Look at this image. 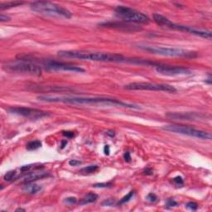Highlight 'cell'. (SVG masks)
<instances>
[{
	"label": "cell",
	"instance_id": "cell-20",
	"mask_svg": "<svg viewBox=\"0 0 212 212\" xmlns=\"http://www.w3.org/2000/svg\"><path fill=\"white\" fill-rule=\"evenodd\" d=\"M98 169H99V166L98 165H89V166H87L85 168H82L81 172L85 173H94Z\"/></svg>",
	"mask_w": 212,
	"mask_h": 212
},
{
	"label": "cell",
	"instance_id": "cell-22",
	"mask_svg": "<svg viewBox=\"0 0 212 212\" xmlns=\"http://www.w3.org/2000/svg\"><path fill=\"white\" fill-rule=\"evenodd\" d=\"M134 191H130V192L128 193V195H126L125 196H123V198L121 199L119 201V205H123V204H125V203H127V202H128V201H130L132 199V197L134 196Z\"/></svg>",
	"mask_w": 212,
	"mask_h": 212
},
{
	"label": "cell",
	"instance_id": "cell-13",
	"mask_svg": "<svg viewBox=\"0 0 212 212\" xmlns=\"http://www.w3.org/2000/svg\"><path fill=\"white\" fill-rule=\"evenodd\" d=\"M99 25L104 28H115L117 30L125 32H137L142 30V28L137 25H134L133 23H128L126 22H102Z\"/></svg>",
	"mask_w": 212,
	"mask_h": 212
},
{
	"label": "cell",
	"instance_id": "cell-26",
	"mask_svg": "<svg viewBox=\"0 0 212 212\" xmlns=\"http://www.w3.org/2000/svg\"><path fill=\"white\" fill-rule=\"evenodd\" d=\"M94 187H97V188H108V187H112V183L110 182H107V183H97L93 186Z\"/></svg>",
	"mask_w": 212,
	"mask_h": 212
},
{
	"label": "cell",
	"instance_id": "cell-24",
	"mask_svg": "<svg viewBox=\"0 0 212 212\" xmlns=\"http://www.w3.org/2000/svg\"><path fill=\"white\" fill-rule=\"evenodd\" d=\"M186 207L187 209L191 210H195L198 208V205L195 203V202H192V201H190L186 205Z\"/></svg>",
	"mask_w": 212,
	"mask_h": 212
},
{
	"label": "cell",
	"instance_id": "cell-12",
	"mask_svg": "<svg viewBox=\"0 0 212 212\" xmlns=\"http://www.w3.org/2000/svg\"><path fill=\"white\" fill-rule=\"evenodd\" d=\"M46 69L49 70H63V71H71V72H85V69L82 67L77 66L75 65L65 62H56V61H47L43 63Z\"/></svg>",
	"mask_w": 212,
	"mask_h": 212
},
{
	"label": "cell",
	"instance_id": "cell-35",
	"mask_svg": "<svg viewBox=\"0 0 212 212\" xmlns=\"http://www.w3.org/2000/svg\"><path fill=\"white\" fill-rule=\"evenodd\" d=\"M206 82L207 84H209V85L211 84V75H208V78L206 80Z\"/></svg>",
	"mask_w": 212,
	"mask_h": 212
},
{
	"label": "cell",
	"instance_id": "cell-31",
	"mask_svg": "<svg viewBox=\"0 0 212 212\" xmlns=\"http://www.w3.org/2000/svg\"><path fill=\"white\" fill-rule=\"evenodd\" d=\"M9 20H10V17H9L8 15L3 13L0 14V21L1 22H7V21H9Z\"/></svg>",
	"mask_w": 212,
	"mask_h": 212
},
{
	"label": "cell",
	"instance_id": "cell-4",
	"mask_svg": "<svg viewBox=\"0 0 212 212\" xmlns=\"http://www.w3.org/2000/svg\"><path fill=\"white\" fill-rule=\"evenodd\" d=\"M3 68L10 72L23 73L30 75H40L42 74V66L38 63L26 58L25 56L20 57L16 61L6 62Z\"/></svg>",
	"mask_w": 212,
	"mask_h": 212
},
{
	"label": "cell",
	"instance_id": "cell-10",
	"mask_svg": "<svg viewBox=\"0 0 212 212\" xmlns=\"http://www.w3.org/2000/svg\"><path fill=\"white\" fill-rule=\"evenodd\" d=\"M8 112L12 115H20V116L33 119H42V118L47 117L50 115L48 112L43 111L41 109L28 108V107H11L8 109Z\"/></svg>",
	"mask_w": 212,
	"mask_h": 212
},
{
	"label": "cell",
	"instance_id": "cell-25",
	"mask_svg": "<svg viewBox=\"0 0 212 212\" xmlns=\"http://www.w3.org/2000/svg\"><path fill=\"white\" fill-rule=\"evenodd\" d=\"M146 199L148 200V201H150V202H153V203H154V202H156V201H157V200H158V198H157V196L155 194H153V193H150V194H148V195H147V197H146Z\"/></svg>",
	"mask_w": 212,
	"mask_h": 212
},
{
	"label": "cell",
	"instance_id": "cell-3",
	"mask_svg": "<svg viewBox=\"0 0 212 212\" xmlns=\"http://www.w3.org/2000/svg\"><path fill=\"white\" fill-rule=\"evenodd\" d=\"M140 50L154 55H159L163 56H171V57H184V58H195L197 54L192 51L186 50L182 48L169 47H162L156 45L140 44L138 46Z\"/></svg>",
	"mask_w": 212,
	"mask_h": 212
},
{
	"label": "cell",
	"instance_id": "cell-8",
	"mask_svg": "<svg viewBox=\"0 0 212 212\" xmlns=\"http://www.w3.org/2000/svg\"><path fill=\"white\" fill-rule=\"evenodd\" d=\"M159 26L163 27V28L173 29V30H176V31L188 32V33L201 36V37H203V38H206V39H211V32L210 31L202 30V29H198V28H193V27H188V26L174 23V22H172L171 20H169L168 17H161V19L159 20Z\"/></svg>",
	"mask_w": 212,
	"mask_h": 212
},
{
	"label": "cell",
	"instance_id": "cell-6",
	"mask_svg": "<svg viewBox=\"0 0 212 212\" xmlns=\"http://www.w3.org/2000/svg\"><path fill=\"white\" fill-rule=\"evenodd\" d=\"M116 16L128 23H148L150 18L141 12L125 6H118L115 9Z\"/></svg>",
	"mask_w": 212,
	"mask_h": 212
},
{
	"label": "cell",
	"instance_id": "cell-19",
	"mask_svg": "<svg viewBox=\"0 0 212 212\" xmlns=\"http://www.w3.org/2000/svg\"><path fill=\"white\" fill-rule=\"evenodd\" d=\"M42 146V142L39 140H34V141H31L27 144V149L29 151L36 150L37 148H39Z\"/></svg>",
	"mask_w": 212,
	"mask_h": 212
},
{
	"label": "cell",
	"instance_id": "cell-5",
	"mask_svg": "<svg viewBox=\"0 0 212 212\" xmlns=\"http://www.w3.org/2000/svg\"><path fill=\"white\" fill-rule=\"evenodd\" d=\"M31 9L38 13L46 16H50V17H63L66 19H69L72 17V13L68 9L51 2H45V1L34 2L31 4Z\"/></svg>",
	"mask_w": 212,
	"mask_h": 212
},
{
	"label": "cell",
	"instance_id": "cell-14",
	"mask_svg": "<svg viewBox=\"0 0 212 212\" xmlns=\"http://www.w3.org/2000/svg\"><path fill=\"white\" fill-rule=\"evenodd\" d=\"M49 173L43 171H35V172H28L25 173V175L22 176V181L24 183L27 182H33V181L42 179L44 177H47Z\"/></svg>",
	"mask_w": 212,
	"mask_h": 212
},
{
	"label": "cell",
	"instance_id": "cell-36",
	"mask_svg": "<svg viewBox=\"0 0 212 212\" xmlns=\"http://www.w3.org/2000/svg\"><path fill=\"white\" fill-rule=\"evenodd\" d=\"M67 144V141L66 140H64V141H62V148H65V146H66Z\"/></svg>",
	"mask_w": 212,
	"mask_h": 212
},
{
	"label": "cell",
	"instance_id": "cell-11",
	"mask_svg": "<svg viewBox=\"0 0 212 212\" xmlns=\"http://www.w3.org/2000/svg\"><path fill=\"white\" fill-rule=\"evenodd\" d=\"M155 70L160 75L167 76H178V75H189L191 74L189 69L182 66H175L168 65L157 64L155 66Z\"/></svg>",
	"mask_w": 212,
	"mask_h": 212
},
{
	"label": "cell",
	"instance_id": "cell-38",
	"mask_svg": "<svg viewBox=\"0 0 212 212\" xmlns=\"http://www.w3.org/2000/svg\"><path fill=\"white\" fill-rule=\"evenodd\" d=\"M16 211H25V210H24V209H21V208H19V209L16 210Z\"/></svg>",
	"mask_w": 212,
	"mask_h": 212
},
{
	"label": "cell",
	"instance_id": "cell-18",
	"mask_svg": "<svg viewBox=\"0 0 212 212\" xmlns=\"http://www.w3.org/2000/svg\"><path fill=\"white\" fill-rule=\"evenodd\" d=\"M24 3L22 2H17V1H15V2H8V3H2L0 4V9L1 10H5V9H11V8H14V7H17V6L22 5Z\"/></svg>",
	"mask_w": 212,
	"mask_h": 212
},
{
	"label": "cell",
	"instance_id": "cell-34",
	"mask_svg": "<svg viewBox=\"0 0 212 212\" xmlns=\"http://www.w3.org/2000/svg\"><path fill=\"white\" fill-rule=\"evenodd\" d=\"M104 153H105L106 155H109V146L106 145L105 147H104Z\"/></svg>",
	"mask_w": 212,
	"mask_h": 212
},
{
	"label": "cell",
	"instance_id": "cell-29",
	"mask_svg": "<svg viewBox=\"0 0 212 212\" xmlns=\"http://www.w3.org/2000/svg\"><path fill=\"white\" fill-rule=\"evenodd\" d=\"M82 162H81V161H79V160H76V159H71V160H70L69 161V165L70 166H72V167H76V166H79V165H81Z\"/></svg>",
	"mask_w": 212,
	"mask_h": 212
},
{
	"label": "cell",
	"instance_id": "cell-9",
	"mask_svg": "<svg viewBox=\"0 0 212 212\" xmlns=\"http://www.w3.org/2000/svg\"><path fill=\"white\" fill-rule=\"evenodd\" d=\"M125 89L129 90H149V91H162L167 93L176 92V88L167 84H157L151 82H133L125 85Z\"/></svg>",
	"mask_w": 212,
	"mask_h": 212
},
{
	"label": "cell",
	"instance_id": "cell-7",
	"mask_svg": "<svg viewBox=\"0 0 212 212\" xmlns=\"http://www.w3.org/2000/svg\"><path fill=\"white\" fill-rule=\"evenodd\" d=\"M162 129L165 131L172 132L175 134H182L189 137L200 138L203 140H210L211 139V134L208 132L203 131L201 129H196L190 126L185 125H177V124H171V125H166L162 127Z\"/></svg>",
	"mask_w": 212,
	"mask_h": 212
},
{
	"label": "cell",
	"instance_id": "cell-1",
	"mask_svg": "<svg viewBox=\"0 0 212 212\" xmlns=\"http://www.w3.org/2000/svg\"><path fill=\"white\" fill-rule=\"evenodd\" d=\"M38 100L48 103H65L70 104H91L100 106H119L128 109H140L139 106L120 101L109 97H83V96H66V95H39Z\"/></svg>",
	"mask_w": 212,
	"mask_h": 212
},
{
	"label": "cell",
	"instance_id": "cell-37",
	"mask_svg": "<svg viewBox=\"0 0 212 212\" xmlns=\"http://www.w3.org/2000/svg\"><path fill=\"white\" fill-rule=\"evenodd\" d=\"M145 173L146 174H148V175H151V174H153V171L149 170V169H147V170L145 171Z\"/></svg>",
	"mask_w": 212,
	"mask_h": 212
},
{
	"label": "cell",
	"instance_id": "cell-16",
	"mask_svg": "<svg viewBox=\"0 0 212 212\" xmlns=\"http://www.w3.org/2000/svg\"><path fill=\"white\" fill-rule=\"evenodd\" d=\"M42 190V187L39 185H36L33 182H27L22 186V191L30 195H35Z\"/></svg>",
	"mask_w": 212,
	"mask_h": 212
},
{
	"label": "cell",
	"instance_id": "cell-30",
	"mask_svg": "<svg viewBox=\"0 0 212 212\" xmlns=\"http://www.w3.org/2000/svg\"><path fill=\"white\" fill-rule=\"evenodd\" d=\"M167 206H169V207H173V206H177V202H176V201H174V200H172V199H169L168 201H167Z\"/></svg>",
	"mask_w": 212,
	"mask_h": 212
},
{
	"label": "cell",
	"instance_id": "cell-15",
	"mask_svg": "<svg viewBox=\"0 0 212 212\" xmlns=\"http://www.w3.org/2000/svg\"><path fill=\"white\" fill-rule=\"evenodd\" d=\"M167 117L173 119L196 120L198 118L200 119V115L195 113H169L167 115Z\"/></svg>",
	"mask_w": 212,
	"mask_h": 212
},
{
	"label": "cell",
	"instance_id": "cell-32",
	"mask_svg": "<svg viewBox=\"0 0 212 212\" xmlns=\"http://www.w3.org/2000/svg\"><path fill=\"white\" fill-rule=\"evenodd\" d=\"M124 159H125L126 162H130V160H131V156H130V153H129L128 152H127V153H124Z\"/></svg>",
	"mask_w": 212,
	"mask_h": 212
},
{
	"label": "cell",
	"instance_id": "cell-27",
	"mask_svg": "<svg viewBox=\"0 0 212 212\" xmlns=\"http://www.w3.org/2000/svg\"><path fill=\"white\" fill-rule=\"evenodd\" d=\"M65 202L68 205H74L77 202V199L75 197H73V196H70V197H67L65 200Z\"/></svg>",
	"mask_w": 212,
	"mask_h": 212
},
{
	"label": "cell",
	"instance_id": "cell-2",
	"mask_svg": "<svg viewBox=\"0 0 212 212\" xmlns=\"http://www.w3.org/2000/svg\"><path fill=\"white\" fill-rule=\"evenodd\" d=\"M58 56L64 58L80 59L85 61L104 62H129V59L120 54L109 52H99L89 51L66 50L59 51Z\"/></svg>",
	"mask_w": 212,
	"mask_h": 212
},
{
	"label": "cell",
	"instance_id": "cell-17",
	"mask_svg": "<svg viewBox=\"0 0 212 212\" xmlns=\"http://www.w3.org/2000/svg\"><path fill=\"white\" fill-rule=\"evenodd\" d=\"M98 199V195L95 194V193L93 192H89L88 194L85 195L84 197L82 199H81L79 201V205L81 206H83V205H87V204L93 203V202H95L97 201Z\"/></svg>",
	"mask_w": 212,
	"mask_h": 212
},
{
	"label": "cell",
	"instance_id": "cell-33",
	"mask_svg": "<svg viewBox=\"0 0 212 212\" xmlns=\"http://www.w3.org/2000/svg\"><path fill=\"white\" fill-rule=\"evenodd\" d=\"M63 135L66 136L67 138H72L74 136V134L72 132H63Z\"/></svg>",
	"mask_w": 212,
	"mask_h": 212
},
{
	"label": "cell",
	"instance_id": "cell-23",
	"mask_svg": "<svg viewBox=\"0 0 212 212\" xmlns=\"http://www.w3.org/2000/svg\"><path fill=\"white\" fill-rule=\"evenodd\" d=\"M101 205L103 206H115L116 205V201L113 199H107L105 201H104Z\"/></svg>",
	"mask_w": 212,
	"mask_h": 212
},
{
	"label": "cell",
	"instance_id": "cell-21",
	"mask_svg": "<svg viewBox=\"0 0 212 212\" xmlns=\"http://www.w3.org/2000/svg\"><path fill=\"white\" fill-rule=\"evenodd\" d=\"M16 174H17V173H16L15 171H9V172H8L4 175L3 179H4V181H13V180H14V179L17 178Z\"/></svg>",
	"mask_w": 212,
	"mask_h": 212
},
{
	"label": "cell",
	"instance_id": "cell-28",
	"mask_svg": "<svg viewBox=\"0 0 212 212\" xmlns=\"http://www.w3.org/2000/svg\"><path fill=\"white\" fill-rule=\"evenodd\" d=\"M173 181H174L176 185H179V186L183 185V183H184V180H183V178L180 176H176L175 178H173Z\"/></svg>",
	"mask_w": 212,
	"mask_h": 212
}]
</instances>
